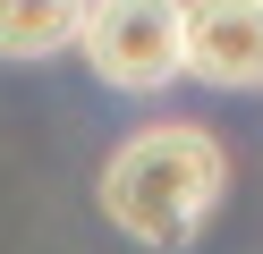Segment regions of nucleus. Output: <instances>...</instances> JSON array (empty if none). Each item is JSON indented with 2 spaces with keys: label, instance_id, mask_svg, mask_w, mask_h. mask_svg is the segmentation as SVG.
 Instances as JSON below:
<instances>
[{
  "label": "nucleus",
  "instance_id": "nucleus-3",
  "mask_svg": "<svg viewBox=\"0 0 263 254\" xmlns=\"http://www.w3.org/2000/svg\"><path fill=\"white\" fill-rule=\"evenodd\" d=\"M187 76L221 93L263 85V0H187Z\"/></svg>",
  "mask_w": 263,
  "mask_h": 254
},
{
  "label": "nucleus",
  "instance_id": "nucleus-4",
  "mask_svg": "<svg viewBox=\"0 0 263 254\" xmlns=\"http://www.w3.org/2000/svg\"><path fill=\"white\" fill-rule=\"evenodd\" d=\"M93 0H0V60H43L85 34Z\"/></svg>",
  "mask_w": 263,
  "mask_h": 254
},
{
  "label": "nucleus",
  "instance_id": "nucleus-1",
  "mask_svg": "<svg viewBox=\"0 0 263 254\" xmlns=\"http://www.w3.org/2000/svg\"><path fill=\"white\" fill-rule=\"evenodd\" d=\"M229 186V152L204 127H144L102 161V220L153 254H178L212 220Z\"/></svg>",
  "mask_w": 263,
  "mask_h": 254
},
{
  "label": "nucleus",
  "instance_id": "nucleus-2",
  "mask_svg": "<svg viewBox=\"0 0 263 254\" xmlns=\"http://www.w3.org/2000/svg\"><path fill=\"white\" fill-rule=\"evenodd\" d=\"M77 43L102 85L161 93L170 76H187V0H93Z\"/></svg>",
  "mask_w": 263,
  "mask_h": 254
}]
</instances>
